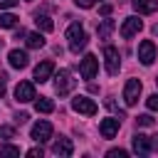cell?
I'll list each match as a JSON object with an SVG mask.
<instances>
[{"mask_svg": "<svg viewBox=\"0 0 158 158\" xmlns=\"http://www.w3.org/2000/svg\"><path fill=\"white\" fill-rule=\"evenodd\" d=\"M67 40H69V49L74 54H79V49L86 47V32H84V27L79 22H72L67 27Z\"/></svg>", "mask_w": 158, "mask_h": 158, "instance_id": "1", "label": "cell"}, {"mask_svg": "<svg viewBox=\"0 0 158 158\" xmlns=\"http://www.w3.org/2000/svg\"><path fill=\"white\" fill-rule=\"evenodd\" d=\"M133 151L141 153V156L158 151V136H143V133H136V136H133Z\"/></svg>", "mask_w": 158, "mask_h": 158, "instance_id": "2", "label": "cell"}, {"mask_svg": "<svg viewBox=\"0 0 158 158\" xmlns=\"http://www.w3.org/2000/svg\"><path fill=\"white\" fill-rule=\"evenodd\" d=\"M72 89H74V79H72L69 69H59V74L54 77V91L59 96H67Z\"/></svg>", "mask_w": 158, "mask_h": 158, "instance_id": "3", "label": "cell"}, {"mask_svg": "<svg viewBox=\"0 0 158 158\" xmlns=\"http://www.w3.org/2000/svg\"><path fill=\"white\" fill-rule=\"evenodd\" d=\"M104 62H106V72H109L111 77H116V74H118V69H121L118 49H116V47H111V44H106V47H104Z\"/></svg>", "mask_w": 158, "mask_h": 158, "instance_id": "4", "label": "cell"}, {"mask_svg": "<svg viewBox=\"0 0 158 158\" xmlns=\"http://www.w3.org/2000/svg\"><path fill=\"white\" fill-rule=\"evenodd\" d=\"M141 81L138 79H128L126 81V86H123V101H126V106H136L138 104V96H141Z\"/></svg>", "mask_w": 158, "mask_h": 158, "instance_id": "5", "label": "cell"}, {"mask_svg": "<svg viewBox=\"0 0 158 158\" xmlns=\"http://www.w3.org/2000/svg\"><path fill=\"white\" fill-rule=\"evenodd\" d=\"M72 109H74L77 114H84V116H94V114L99 111V106H96L89 96H74V99H72Z\"/></svg>", "mask_w": 158, "mask_h": 158, "instance_id": "6", "label": "cell"}, {"mask_svg": "<svg viewBox=\"0 0 158 158\" xmlns=\"http://www.w3.org/2000/svg\"><path fill=\"white\" fill-rule=\"evenodd\" d=\"M30 136H32V141H37V143L49 141V138H52V123H49V121H37V123H32Z\"/></svg>", "mask_w": 158, "mask_h": 158, "instance_id": "7", "label": "cell"}, {"mask_svg": "<svg viewBox=\"0 0 158 158\" xmlns=\"http://www.w3.org/2000/svg\"><path fill=\"white\" fill-rule=\"evenodd\" d=\"M15 99H17L20 104L35 101V99H37V94H35V84H32V81H20V84L15 86Z\"/></svg>", "mask_w": 158, "mask_h": 158, "instance_id": "8", "label": "cell"}, {"mask_svg": "<svg viewBox=\"0 0 158 158\" xmlns=\"http://www.w3.org/2000/svg\"><path fill=\"white\" fill-rule=\"evenodd\" d=\"M141 27H143V22H141L136 15H131V17H126V20L121 22V30H118V32H121V37H123V40H131L133 35H138V30H141Z\"/></svg>", "mask_w": 158, "mask_h": 158, "instance_id": "9", "label": "cell"}, {"mask_svg": "<svg viewBox=\"0 0 158 158\" xmlns=\"http://www.w3.org/2000/svg\"><path fill=\"white\" fill-rule=\"evenodd\" d=\"M138 59H141V64H146V67H151V64L156 62V44H153L151 40H143V42L138 44Z\"/></svg>", "mask_w": 158, "mask_h": 158, "instance_id": "10", "label": "cell"}, {"mask_svg": "<svg viewBox=\"0 0 158 158\" xmlns=\"http://www.w3.org/2000/svg\"><path fill=\"white\" fill-rule=\"evenodd\" d=\"M96 72H99V59H96L94 54H86V57L81 59V64H79V74H81L84 79H94Z\"/></svg>", "mask_w": 158, "mask_h": 158, "instance_id": "11", "label": "cell"}, {"mask_svg": "<svg viewBox=\"0 0 158 158\" xmlns=\"http://www.w3.org/2000/svg\"><path fill=\"white\" fill-rule=\"evenodd\" d=\"M52 72H54V62H52V59H44V62H40V64L35 67V77H32V79H35L37 84H44V81L52 77Z\"/></svg>", "mask_w": 158, "mask_h": 158, "instance_id": "12", "label": "cell"}, {"mask_svg": "<svg viewBox=\"0 0 158 158\" xmlns=\"http://www.w3.org/2000/svg\"><path fill=\"white\" fill-rule=\"evenodd\" d=\"M118 126H121V121L114 118V116H109V118H104V121L99 123V133H101L104 138H114V136L118 133Z\"/></svg>", "mask_w": 158, "mask_h": 158, "instance_id": "13", "label": "cell"}, {"mask_svg": "<svg viewBox=\"0 0 158 158\" xmlns=\"http://www.w3.org/2000/svg\"><path fill=\"white\" fill-rule=\"evenodd\" d=\"M52 153H54V156H62V158H69V156L74 153V146H72V141H69V138L59 136V138L52 143Z\"/></svg>", "mask_w": 158, "mask_h": 158, "instance_id": "14", "label": "cell"}, {"mask_svg": "<svg viewBox=\"0 0 158 158\" xmlns=\"http://www.w3.org/2000/svg\"><path fill=\"white\" fill-rule=\"evenodd\" d=\"M7 62H10L12 69H25V67L30 64V57H27V52H22V49H10Z\"/></svg>", "mask_w": 158, "mask_h": 158, "instance_id": "15", "label": "cell"}, {"mask_svg": "<svg viewBox=\"0 0 158 158\" xmlns=\"http://www.w3.org/2000/svg\"><path fill=\"white\" fill-rule=\"evenodd\" d=\"M131 2L138 15H153L158 10V0H131Z\"/></svg>", "mask_w": 158, "mask_h": 158, "instance_id": "16", "label": "cell"}, {"mask_svg": "<svg viewBox=\"0 0 158 158\" xmlns=\"http://www.w3.org/2000/svg\"><path fill=\"white\" fill-rule=\"evenodd\" d=\"M35 111L37 114H52L54 111V101L47 99V96H40V99H35Z\"/></svg>", "mask_w": 158, "mask_h": 158, "instance_id": "17", "label": "cell"}, {"mask_svg": "<svg viewBox=\"0 0 158 158\" xmlns=\"http://www.w3.org/2000/svg\"><path fill=\"white\" fill-rule=\"evenodd\" d=\"M25 42H27V47H30V49H40V47H44V37H42L40 32H27Z\"/></svg>", "mask_w": 158, "mask_h": 158, "instance_id": "18", "label": "cell"}, {"mask_svg": "<svg viewBox=\"0 0 158 158\" xmlns=\"http://www.w3.org/2000/svg\"><path fill=\"white\" fill-rule=\"evenodd\" d=\"M35 25H37L42 32H52V30H54V22H52L47 15H35Z\"/></svg>", "mask_w": 158, "mask_h": 158, "instance_id": "19", "label": "cell"}, {"mask_svg": "<svg viewBox=\"0 0 158 158\" xmlns=\"http://www.w3.org/2000/svg\"><path fill=\"white\" fill-rule=\"evenodd\" d=\"M114 27H116V25H114V20H104V22L99 25V30H96V32H99V40H106V37L114 32Z\"/></svg>", "mask_w": 158, "mask_h": 158, "instance_id": "20", "label": "cell"}, {"mask_svg": "<svg viewBox=\"0 0 158 158\" xmlns=\"http://www.w3.org/2000/svg\"><path fill=\"white\" fill-rule=\"evenodd\" d=\"M15 25H17V17H15L12 12L0 15V27H15Z\"/></svg>", "mask_w": 158, "mask_h": 158, "instance_id": "21", "label": "cell"}, {"mask_svg": "<svg viewBox=\"0 0 158 158\" xmlns=\"http://www.w3.org/2000/svg\"><path fill=\"white\" fill-rule=\"evenodd\" d=\"M0 156H20V148H17V146L5 143V146H0Z\"/></svg>", "mask_w": 158, "mask_h": 158, "instance_id": "22", "label": "cell"}, {"mask_svg": "<svg viewBox=\"0 0 158 158\" xmlns=\"http://www.w3.org/2000/svg\"><path fill=\"white\" fill-rule=\"evenodd\" d=\"M136 123H138V126H143V128H148V126H153L156 121H153V116H148V114H141V116L136 118Z\"/></svg>", "mask_w": 158, "mask_h": 158, "instance_id": "23", "label": "cell"}, {"mask_svg": "<svg viewBox=\"0 0 158 158\" xmlns=\"http://www.w3.org/2000/svg\"><path fill=\"white\" fill-rule=\"evenodd\" d=\"M12 136H15V128L12 126H0V138L2 141H10Z\"/></svg>", "mask_w": 158, "mask_h": 158, "instance_id": "24", "label": "cell"}, {"mask_svg": "<svg viewBox=\"0 0 158 158\" xmlns=\"http://www.w3.org/2000/svg\"><path fill=\"white\" fill-rule=\"evenodd\" d=\"M146 106H148L151 111H158V94H151V96L146 99Z\"/></svg>", "mask_w": 158, "mask_h": 158, "instance_id": "25", "label": "cell"}, {"mask_svg": "<svg viewBox=\"0 0 158 158\" xmlns=\"http://www.w3.org/2000/svg\"><path fill=\"white\" fill-rule=\"evenodd\" d=\"M106 156H109V158H126V156H128V153H126V151H123V148H111V151H109V153H106Z\"/></svg>", "mask_w": 158, "mask_h": 158, "instance_id": "26", "label": "cell"}, {"mask_svg": "<svg viewBox=\"0 0 158 158\" xmlns=\"http://www.w3.org/2000/svg\"><path fill=\"white\" fill-rule=\"evenodd\" d=\"M74 2H77L79 7H84V10H89V7H94V2H96V0H74Z\"/></svg>", "mask_w": 158, "mask_h": 158, "instance_id": "27", "label": "cell"}, {"mask_svg": "<svg viewBox=\"0 0 158 158\" xmlns=\"http://www.w3.org/2000/svg\"><path fill=\"white\" fill-rule=\"evenodd\" d=\"M17 0H0V10H7V7H15Z\"/></svg>", "mask_w": 158, "mask_h": 158, "instance_id": "28", "label": "cell"}, {"mask_svg": "<svg viewBox=\"0 0 158 158\" xmlns=\"http://www.w3.org/2000/svg\"><path fill=\"white\" fill-rule=\"evenodd\" d=\"M27 156H30V158H42V148H30Z\"/></svg>", "mask_w": 158, "mask_h": 158, "instance_id": "29", "label": "cell"}, {"mask_svg": "<svg viewBox=\"0 0 158 158\" xmlns=\"http://www.w3.org/2000/svg\"><path fill=\"white\" fill-rule=\"evenodd\" d=\"M27 118H30V116H27V114H25V111H22V114H17V116H15V121H17V123H25V121H27Z\"/></svg>", "mask_w": 158, "mask_h": 158, "instance_id": "30", "label": "cell"}, {"mask_svg": "<svg viewBox=\"0 0 158 158\" xmlns=\"http://www.w3.org/2000/svg\"><path fill=\"white\" fill-rule=\"evenodd\" d=\"M101 15L109 17V15H111V5H101Z\"/></svg>", "mask_w": 158, "mask_h": 158, "instance_id": "31", "label": "cell"}, {"mask_svg": "<svg viewBox=\"0 0 158 158\" xmlns=\"http://www.w3.org/2000/svg\"><path fill=\"white\" fill-rule=\"evenodd\" d=\"M2 94H5V84L0 81V96H2Z\"/></svg>", "mask_w": 158, "mask_h": 158, "instance_id": "32", "label": "cell"}, {"mask_svg": "<svg viewBox=\"0 0 158 158\" xmlns=\"http://www.w3.org/2000/svg\"><path fill=\"white\" fill-rule=\"evenodd\" d=\"M156 81H158V77H156Z\"/></svg>", "mask_w": 158, "mask_h": 158, "instance_id": "33", "label": "cell"}, {"mask_svg": "<svg viewBox=\"0 0 158 158\" xmlns=\"http://www.w3.org/2000/svg\"><path fill=\"white\" fill-rule=\"evenodd\" d=\"M156 32H158V27H156Z\"/></svg>", "mask_w": 158, "mask_h": 158, "instance_id": "34", "label": "cell"}]
</instances>
